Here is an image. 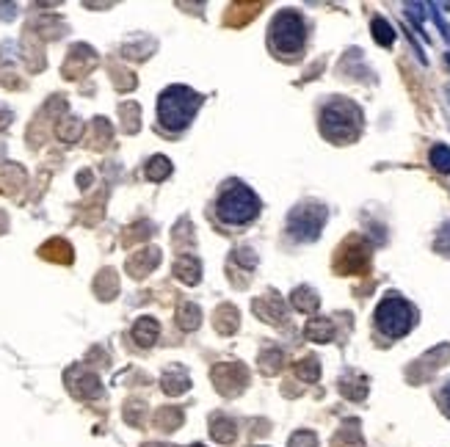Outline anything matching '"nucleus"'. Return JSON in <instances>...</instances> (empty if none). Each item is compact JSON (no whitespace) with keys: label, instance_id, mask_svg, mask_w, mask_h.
<instances>
[{"label":"nucleus","instance_id":"f257e3e1","mask_svg":"<svg viewBox=\"0 0 450 447\" xmlns=\"http://www.w3.org/2000/svg\"><path fill=\"white\" fill-rule=\"evenodd\" d=\"M199 105H202V94H196L188 86H169L158 97V119L166 130L180 133L191 125Z\"/></svg>","mask_w":450,"mask_h":447},{"label":"nucleus","instance_id":"f03ea898","mask_svg":"<svg viewBox=\"0 0 450 447\" xmlns=\"http://www.w3.org/2000/svg\"><path fill=\"white\" fill-rule=\"evenodd\" d=\"M362 130V111L351 99H334L320 111V133L334 144H348Z\"/></svg>","mask_w":450,"mask_h":447},{"label":"nucleus","instance_id":"7ed1b4c3","mask_svg":"<svg viewBox=\"0 0 450 447\" xmlns=\"http://www.w3.org/2000/svg\"><path fill=\"white\" fill-rule=\"evenodd\" d=\"M257 213H260V199L240 182H229V188L216 202V216L226 226H240V224L254 221Z\"/></svg>","mask_w":450,"mask_h":447},{"label":"nucleus","instance_id":"20e7f679","mask_svg":"<svg viewBox=\"0 0 450 447\" xmlns=\"http://www.w3.org/2000/svg\"><path fill=\"white\" fill-rule=\"evenodd\" d=\"M271 47L276 55H285V58H293L301 53L304 47V39H307V31H304V20L299 11L293 8H285L273 17L271 22Z\"/></svg>","mask_w":450,"mask_h":447},{"label":"nucleus","instance_id":"39448f33","mask_svg":"<svg viewBox=\"0 0 450 447\" xmlns=\"http://www.w3.org/2000/svg\"><path fill=\"white\" fill-rule=\"evenodd\" d=\"M414 320H417L414 317V307L409 301H404L401 296H395V293L384 296L381 304L376 307V326H379V331L393 337V340L409 334Z\"/></svg>","mask_w":450,"mask_h":447},{"label":"nucleus","instance_id":"423d86ee","mask_svg":"<svg viewBox=\"0 0 450 447\" xmlns=\"http://www.w3.org/2000/svg\"><path fill=\"white\" fill-rule=\"evenodd\" d=\"M326 224V207L318 205V202H307V205H299L290 210L287 216V232L293 235V240H301V243H310L320 235Z\"/></svg>","mask_w":450,"mask_h":447},{"label":"nucleus","instance_id":"0eeeda50","mask_svg":"<svg viewBox=\"0 0 450 447\" xmlns=\"http://www.w3.org/2000/svg\"><path fill=\"white\" fill-rule=\"evenodd\" d=\"M367 263H370V249H367V243L360 240V238H351V240H346L343 246H340V254H337V270L340 273H362V270L367 268Z\"/></svg>","mask_w":450,"mask_h":447},{"label":"nucleus","instance_id":"6e6552de","mask_svg":"<svg viewBox=\"0 0 450 447\" xmlns=\"http://www.w3.org/2000/svg\"><path fill=\"white\" fill-rule=\"evenodd\" d=\"M213 381L219 387L221 395H238L246 384V370L243 364H232V362H224L213 370Z\"/></svg>","mask_w":450,"mask_h":447},{"label":"nucleus","instance_id":"1a4fd4ad","mask_svg":"<svg viewBox=\"0 0 450 447\" xmlns=\"http://www.w3.org/2000/svg\"><path fill=\"white\" fill-rule=\"evenodd\" d=\"M210 436H213L219 445H232V442H235V436H238V425H235V420H232V417H226V414H216V417L210 420Z\"/></svg>","mask_w":450,"mask_h":447},{"label":"nucleus","instance_id":"9d476101","mask_svg":"<svg viewBox=\"0 0 450 447\" xmlns=\"http://www.w3.org/2000/svg\"><path fill=\"white\" fill-rule=\"evenodd\" d=\"M158 334H161V326H158V320H155V317H138V320H135V326H133L135 345L149 348V345H155Z\"/></svg>","mask_w":450,"mask_h":447},{"label":"nucleus","instance_id":"9b49d317","mask_svg":"<svg viewBox=\"0 0 450 447\" xmlns=\"http://www.w3.org/2000/svg\"><path fill=\"white\" fill-rule=\"evenodd\" d=\"M72 373L78 376V381L69 384V390H72L78 398H94V395H100V378H97L94 373L83 370V367H75Z\"/></svg>","mask_w":450,"mask_h":447},{"label":"nucleus","instance_id":"f8f14e48","mask_svg":"<svg viewBox=\"0 0 450 447\" xmlns=\"http://www.w3.org/2000/svg\"><path fill=\"white\" fill-rule=\"evenodd\" d=\"M304 334L313 343H332L334 340V323L329 317H310L307 326H304Z\"/></svg>","mask_w":450,"mask_h":447},{"label":"nucleus","instance_id":"ddd939ff","mask_svg":"<svg viewBox=\"0 0 450 447\" xmlns=\"http://www.w3.org/2000/svg\"><path fill=\"white\" fill-rule=\"evenodd\" d=\"M254 312L260 315L263 320H268V323H285V304L279 298H273V296L257 298L254 301Z\"/></svg>","mask_w":450,"mask_h":447},{"label":"nucleus","instance_id":"4468645a","mask_svg":"<svg viewBox=\"0 0 450 447\" xmlns=\"http://www.w3.org/2000/svg\"><path fill=\"white\" fill-rule=\"evenodd\" d=\"M161 381H163V392L166 395H182L191 387V378H188V373L182 367H169Z\"/></svg>","mask_w":450,"mask_h":447},{"label":"nucleus","instance_id":"2eb2a0df","mask_svg":"<svg viewBox=\"0 0 450 447\" xmlns=\"http://www.w3.org/2000/svg\"><path fill=\"white\" fill-rule=\"evenodd\" d=\"M175 273H177V279L185 282V284H199V279H202V266H199L196 257L185 254V257H180V260L175 263Z\"/></svg>","mask_w":450,"mask_h":447},{"label":"nucleus","instance_id":"dca6fc26","mask_svg":"<svg viewBox=\"0 0 450 447\" xmlns=\"http://www.w3.org/2000/svg\"><path fill=\"white\" fill-rule=\"evenodd\" d=\"M290 301H293V307H296L299 312L304 315L315 312L318 307H320V298H318V293L313 287H296L293 296H290Z\"/></svg>","mask_w":450,"mask_h":447},{"label":"nucleus","instance_id":"f3484780","mask_svg":"<svg viewBox=\"0 0 450 447\" xmlns=\"http://www.w3.org/2000/svg\"><path fill=\"white\" fill-rule=\"evenodd\" d=\"M177 323H180L182 331H196V329H199V323H202V312H199V307H196V304H191V301H182L180 310H177Z\"/></svg>","mask_w":450,"mask_h":447},{"label":"nucleus","instance_id":"a211bd4d","mask_svg":"<svg viewBox=\"0 0 450 447\" xmlns=\"http://www.w3.org/2000/svg\"><path fill=\"white\" fill-rule=\"evenodd\" d=\"M334 447H362V434H360V422L357 420H348L343 428H340V434L334 436Z\"/></svg>","mask_w":450,"mask_h":447},{"label":"nucleus","instance_id":"6ab92c4d","mask_svg":"<svg viewBox=\"0 0 450 447\" xmlns=\"http://www.w3.org/2000/svg\"><path fill=\"white\" fill-rule=\"evenodd\" d=\"M169 174H172V160L163 158V155L149 158V163L144 166V177L152 179V182H161V179H166Z\"/></svg>","mask_w":450,"mask_h":447},{"label":"nucleus","instance_id":"aec40b11","mask_svg":"<svg viewBox=\"0 0 450 447\" xmlns=\"http://www.w3.org/2000/svg\"><path fill=\"white\" fill-rule=\"evenodd\" d=\"M158 260H161L158 249H146V252H141L135 260H130V266H128V268L133 270V276H144L146 270H152L155 266H158Z\"/></svg>","mask_w":450,"mask_h":447},{"label":"nucleus","instance_id":"412c9836","mask_svg":"<svg viewBox=\"0 0 450 447\" xmlns=\"http://www.w3.org/2000/svg\"><path fill=\"white\" fill-rule=\"evenodd\" d=\"M373 39L379 42L381 47H393L395 42V31H393V25L384 20V17H373Z\"/></svg>","mask_w":450,"mask_h":447},{"label":"nucleus","instance_id":"4be33fe9","mask_svg":"<svg viewBox=\"0 0 450 447\" xmlns=\"http://www.w3.org/2000/svg\"><path fill=\"white\" fill-rule=\"evenodd\" d=\"M216 326L221 334H232L238 329V310L229 307V304H221L219 312H216Z\"/></svg>","mask_w":450,"mask_h":447},{"label":"nucleus","instance_id":"5701e85b","mask_svg":"<svg viewBox=\"0 0 450 447\" xmlns=\"http://www.w3.org/2000/svg\"><path fill=\"white\" fill-rule=\"evenodd\" d=\"M340 390H343V395L346 398H351V401H362L364 395H367V381L357 376V378H343V384H340Z\"/></svg>","mask_w":450,"mask_h":447},{"label":"nucleus","instance_id":"b1692460","mask_svg":"<svg viewBox=\"0 0 450 447\" xmlns=\"http://www.w3.org/2000/svg\"><path fill=\"white\" fill-rule=\"evenodd\" d=\"M428 160H431V166H434L439 174H450V146L448 144H437V146L431 149Z\"/></svg>","mask_w":450,"mask_h":447},{"label":"nucleus","instance_id":"393cba45","mask_svg":"<svg viewBox=\"0 0 450 447\" xmlns=\"http://www.w3.org/2000/svg\"><path fill=\"white\" fill-rule=\"evenodd\" d=\"M296 373H299V378H301V381H307V384H315L318 378H320V364H318L315 357H307V359H301V362L296 364Z\"/></svg>","mask_w":450,"mask_h":447},{"label":"nucleus","instance_id":"a878e982","mask_svg":"<svg viewBox=\"0 0 450 447\" xmlns=\"http://www.w3.org/2000/svg\"><path fill=\"white\" fill-rule=\"evenodd\" d=\"M260 367H263V373H268L273 376L279 367H282V351H276V348H268V351H263V357H260Z\"/></svg>","mask_w":450,"mask_h":447},{"label":"nucleus","instance_id":"bb28decb","mask_svg":"<svg viewBox=\"0 0 450 447\" xmlns=\"http://www.w3.org/2000/svg\"><path fill=\"white\" fill-rule=\"evenodd\" d=\"M287 447H318V436L313 431H296V434L290 436Z\"/></svg>","mask_w":450,"mask_h":447},{"label":"nucleus","instance_id":"cd10ccee","mask_svg":"<svg viewBox=\"0 0 450 447\" xmlns=\"http://www.w3.org/2000/svg\"><path fill=\"white\" fill-rule=\"evenodd\" d=\"M158 422H161L166 431H175V428H177V425L182 422V411H180V408H172V414H169V411L163 408V411L158 414Z\"/></svg>","mask_w":450,"mask_h":447},{"label":"nucleus","instance_id":"c85d7f7f","mask_svg":"<svg viewBox=\"0 0 450 447\" xmlns=\"http://www.w3.org/2000/svg\"><path fill=\"white\" fill-rule=\"evenodd\" d=\"M434 249H437L439 254L450 257V224H445V226L439 229V235H437V243H434Z\"/></svg>","mask_w":450,"mask_h":447},{"label":"nucleus","instance_id":"c756f323","mask_svg":"<svg viewBox=\"0 0 450 447\" xmlns=\"http://www.w3.org/2000/svg\"><path fill=\"white\" fill-rule=\"evenodd\" d=\"M235 263H240V266H246V268H254V266H257V254H254L252 249H238V252H235Z\"/></svg>","mask_w":450,"mask_h":447},{"label":"nucleus","instance_id":"7c9ffc66","mask_svg":"<svg viewBox=\"0 0 450 447\" xmlns=\"http://www.w3.org/2000/svg\"><path fill=\"white\" fill-rule=\"evenodd\" d=\"M439 403H442V408H445V414L450 417V381L442 387V392H439Z\"/></svg>","mask_w":450,"mask_h":447},{"label":"nucleus","instance_id":"2f4dec72","mask_svg":"<svg viewBox=\"0 0 450 447\" xmlns=\"http://www.w3.org/2000/svg\"><path fill=\"white\" fill-rule=\"evenodd\" d=\"M8 122H11V114L0 108V130H6V128H8Z\"/></svg>","mask_w":450,"mask_h":447},{"label":"nucleus","instance_id":"473e14b6","mask_svg":"<svg viewBox=\"0 0 450 447\" xmlns=\"http://www.w3.org/2000/svg\"><path fill=\"white\" fill-rule=\"evenodd\" d=\"M191 447H205V445H191Z\"/></svg>","mask_w":450,"mask_h":447},{"label":"nucleus","instance_id":"72a5a7b5","mask_svg":"<svg viewBox=\"0 0 450 447\" xmlns=\"http://www.w3.org/2000/svg\"><path fill=\"white\" fill-rule=\"evenodd\" d=\"M448 94H450V89H448Z\"/></svg>","mask_w":450,"mask_h":447}]
</instances>
